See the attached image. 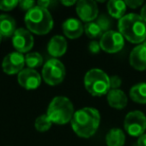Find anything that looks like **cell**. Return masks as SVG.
I'll list each match as a JSON object with an SVG mask.
<instances>
[{
	"label": "cell",
	"instance_id": "cell-1",
	"mask_svg": "<svg viewBox=\"0 0 146 146\" xmlns=\"http://www.w3.org/2000/svg\"><path fill=\"white\" fill-rule=\"evenodd\" d=\"M100 124V114L97 109L84 107L74 113L71 120L73 131L79 137L89 138L97 131Z\"/></svg>",
	"mask_w": 146,
	"mask_h": 146
},
{
	"label": "cell",
	"instance_id": "cell-2",
	"mask_svg": "<svg viewBox=\"0 0 146 146\" xmlns=\"http://www.w3.org/2000/svg\"><path fill=\"white\" fill-rule=\"evenodd\" d=\"M119 33L131 43H143L146 38V23L135 13L124 15L118 22Z\"/></svg>",
	"mask_w": 146,
	"mask_h": 146
},
{
	"label": "cell",
	"instance_id": "cell-3",
	"mask_svg": "<svg viewBox=\"0 0 146 146\" xmlns=\"http://www.w3.org/2000/svg\"><path fill=\"white\" fill-rule=\"evenodd\" d=\"M25 24L27 30L37 35H45L51 31L53 27V18L48 9L35 6L25 15Z\"/></svg>",
	"mask_w": 146,
	"mask_h": 146
},
{
	"label": "cell",
	"instance_id": "cell-4",
	"mask_svg": "<svg viewBox=\"0 0 146 146\" xmlns=\"http://www.w3.org/2000/svg\"><path fill=\"white\" fill-rule=\"evenodd\" d=\"M74 108L70 100L65 96H57L51 100L47 109V116L52 123L66 124L72 120L74 115Z\"/></svg>",
	"mask_w": 146,
	"mask_h": 146
},
{
	"label": "cell",
	"instance_id": "cell-5",
	"mask_svg": "<svg viewBox=\"0 0 146 146\" xmlns=\"http://www.w3.org/2000/svg\"><path fill=\"white\" fill-rule=\"evenodd\" d=\"M84 86L91 95L100 97L110 91V77L101 69H90L84 76Z\"/></svg>",
	"mask_w": 146,
	"mask_h": 146
},
{
	"label": "cell",
	"instance_id": "cell-6",
	"mask_svg": "<svg viewBox=\"0 0 146 146\" xmlns=\"http://www.w3.org/2000/svg\"><path fill=\"white\" fill-rule=\"evenodd\" d=\"M66 70L61 61L56 58L49 59L42 68L43 80L49 85H58L64 80Z\"/></svg>",
	"mask_w": 146,
	"mask_h": 146
},
{
	"label": "cell",
	"instance_id": "cell-7",
	"mask_svg": "<svg viewBox=\"0 0 146 146\" xmlns=\"http://www.w3.org/2000/svg\"><path fill=\"white\" fill-rule=\"evenodd\" d=\"M124 128L129 135L139 137L146 130V116L139 110L131 111L125 116Z\"/></svg>",
	"mask_w": 146,
	"mask_h": 146
},
{
	"label": "cell",
	"instance_id": "cell-8",
	"mask_svg": "<svg viewBox=\"0 0 146 146\" xmlns=\"http://www.w3.org/2000/svg\"><path fill=\"white\" fill-rule=\"evenodd\" d=\"M102 50L107 53H116L124 46V38L119 32L109 30L103 33L99 41Z\"/></svg>",
	"mask_w": 146,
	"mask_h": 146
},
{
	"label": "cell",
	"instance_id": "cell-9",
	"mask_svg": "<svg viewBox=\"0 0 146 146\" xmlns=\"http://www.w3.org/2000/svg\"><path fill=\"white\" fill-rule=\"evenodd\" d=\"M12 44L19 53H26L34 45V39L31 32L27 29L18 28L12 36Z\"/></svg>",
	"mask_w": 146,
	"mask_h": 146
},
{
	"label": "cell",
	"instance_id": "cell-10",
	"mask_svg": "<svg viewBox=\"0 0 146 146\" xmlns=\"http://www.w3.org/2000/svg\"><path fill=\"white\" fill-rule=\"evenodd\" d=\"M25 65V56L22 53L11 52L4 57L2 61V69L6 74L13 75L20 73Z\"/></svg>",
	"mask_w": 146,
	"mask_h": 146
},
{
	"label": "cell",
	"instance_id": "cell-11",
	"mask_svg": "<svg viewBox=\"0 0 146 146\" xmlns=\"http://www.w3.org/2000/svg\"><path fill=\"white\" fill-rule=\"evenodd\" d=\"M76 13L84 22H93L98 16L97 3L93 0H80L76 3Z\"/></svg>",
	"mask_w": 146,
	"mask_h": 146
},
{
	"label": "cell",
	"instance_id": "cell-12",
	"mask_svg": "<svg viewBox=\"0 0 146 146\" xmlns=\"http://www.w3.org/2000/svg\"><path fill=\"white\" fill-rule=\"evenodd\" d=\"M18 83L27 90L37 89L41 84V76L34 69H23L18 74Z\"/></svg>",
	"mask_w": 146,
	"mask_h": 146
},
{
	"label": "cell",
	"instance_id": "cell-13",
	"mask_svg": "<svg viewBox=\"0 0 146 146\" xmlns=\"http://www.w3.org/2000/svg\"><path fill=\"white\" fill-rule=\"evenodd\" d=\"M129 63L134 69L146 70V45L139 44L132 49L129 56Z\"/></svg>",
	"mask_w": 146,
	"mask_h": 146
},
{
	"label": "cell",
	"instance_id": "cell-14",
	"mask_svg": "<svg viewBox=\"0 0 146 146\" xmlns=\"http://www.w3.org/2000/svg\"><path fill=\"white\" fill-rule=\"evenodd\" d=\"M62 29L65 36L70 39H76L84 32V26L81 21L76 18H68L62 24Z\"/></svg>",
	"mask_w": 146,
	"mask_h": 146
},
{
	"label": "cell",
	"instance_id": "cell-15",
	"mask_svg": "<svg viewBox=\"0 0 146 146\" xmlns=\"http://www.w3.org/2000/svg\"><path fill=\"white\" fill-rule=\"evenodd\" d=\"M48 53L54 58L60 57L66 52L67 50V41L63 36L55 35L50 39L47 45Z\"/></svg>",
	"mask_w": 146,
	"mask_h": 146
},
{
	"label": "cell",
	"instance_id": "cell-16",
	"mask_svg": "<svg viewBox=\"0 0 146 146\" xmlns=\"http://www.w3.org/2000/svg\"><path fill=\"white\" fill-rule=\"evenodd\" d=\"M107 102L115 109H123L127 105V96L120 89H110L107 93Z\"/></svg>",
	"mask_w": 146,
	"mask_h": 146
},
{
	"label": "cell",
	"instance_id": "cell-17",
	"mask_svg": "<svg viewBox=\"0 0 146 146\" xmlns=\"http://www.w3.org/2000/svg\"><path fill=\"white\" fill-rule=\"evenodd\" d=\"M16 31V22L10 15H0V35L2 37H12Z\"/></svg>",
	"mask_w": 146,
	"mask_h": 146
},
{
	"label": "cell",
	"instance_id": "cell-18",
	"mask_svg": "<svg viewBox=\"0 0 146 146\" xmlns=\"http://www.w3.org/2000/svg\"><path fill=\"white\" fill-rule=\"evenodd\" d=\"M126 4L125 1L121 0H110L107 3L108 13L111 17L116 19H121L125 15L126 12Z\"/></svg>",
	"mask_w": 146,
	"mask_h": 146
},
{
	"label": "cell",
	"instance_id": "cell-19",
	"mask_svg": "<svg viewBox=\"0 0 146 146\" xmlns=\"http://www.w3.org/2000/svg\"><path fill=\"white\" fill-rule=\"evenodd\" d=\"M107 146H123L125 143V134L119 128H112L106 135Z\"/></svg>",
	"mask_w": 146,
	"mask_h": 146
},
{
	"label": "cell",
	"instance_id": "cell-20",
	"mask_svg": "<svg viewBox=\"0 0 146 146\" xmlns=\"http://www.w3.org/2000/svg\"><path fill=\"white\" fill-rule=\"evenodd\" d=\"M129 96L134 102L146 104V83H138L132 86L129 91Z\"/></svg>",
	"mask_w": 146,
	"mask_h": 146
},
{
	"label": "cell",
	"instance_id": "cell-21",
	"mask_svg": "<svg viewBox=\"0 0 146 146\" xmlns=\"http://www.w3.org/2000/svg\"><path fill=\"white\" fill-rule=\"evenodd\" d=\"M84 32L89 38L96 39L98 37L101 38L103 35V31L100 28V26L96 22H88L84 25Z\"/></svg>",
	"mask_w": 146,
	"mask_h": 146
},
{
	"label": "cell",
	"instance_id": "cell-22",
	"mask_svg": "<svg viewBox=\"0 0 146 146\" xmlns=\"http://www.w3.org/2000/svg\"><path fill=\"white\" fill-rule=\"evenodd\" d=\"M43 63V58L41 54L37 52H31L26 54L25 56V65L28 66V68L34 69L36 67L41 66Z\"/></svg>",
	"mask_w": 146,
	"mask_h": 146
},
{
	"label": "cell",
	"instance_id": "cell-23",
	"mask_svg": "<svg viewBox=\"0 0 146 146\" xmlns=\"http://www.w3.org/2000/svg\"><path fill=\"white\" fill-rule=\"evenodd\" d=\"M52 121L49 119V117L47 116V114H43L40 115L39 117L36 118L35 120V129L39 132H45L47 130H49L52 126Z\"/></svg>",
	"mask_w": 146,
	"mask_h": 146
},
{
	"label": "cell",
	"instance_id": "cell-24",
	"mask_svg": "<svg viewBox=\"0 0 146 146\" xmlns=\"http://www.w3.org/2000/svg\"><path fill=\"white\" fill-rule=\"evenodd\" d=\"M96 23L99 25L100 28L102 29V31H103L104 33L109 31V28H110V26H111V22H110L109 18L104 14L100 15V17H98Z\"/></svg>",
	"mask_w": 146,
	"mask_h": 146
},
{
	"label": "cell",
	"instance_id": "cell-25",
	"mask_svg": "<svg viewBox=\"0 0 146 146\" xmlns=\"http://www.w3.org/2000/svg\"><path fill=\"white\" fill-rule=\"evenodd\" d=\"M19 4L17 0H0V9L3 11H10Z\"/></svg>",
	"mask_w": 146,
	"mask_h": 146
},
{
	"label": "cell",
	"instance_id": "cell-26",
	"mask_svg": "<svg viewBox=\"0 0 146 146\" xmlns=\"http://www.w3.org/2000/svg\"><path fill=\"white\" fill-rule=\"evenodd\" d=\"M36 4L37 3L35 2V1H33V0H23V1H19L18 5L22 10L28 12V11H30L33 7L36 6Z\"/></svg>",
	"mask_w": 146,
	"mask_h": 146
},
{
	"label": "cell",
	"instance_id": "cell-27",
	"mask_svg": "<svg viewBox=\"0 0 146 146\" xmlns=\"http://www.w3.org/2000/svg\"><path fill=\"white\" fill-rule=\"evenodd\" d=\"M122 84V80L119 76H111L110 77V89H119Z\"/></svg>",
	"mask_w": 146,
	"mask_h": 146
},
{
	"label": "cell",
	"instance_id": "cell-28",
	"mask_svg": "<svg viewBox=\"0 0 146 146\" xmlns=\"http://www.w3.org/2000/svg\"><path fill=\"white\" fill-rule=\"evenodd\" d=\"M88 48H89V51L92 54H97L100 51V49H101V47H100L99 42H97V41H95V40H92L91 42L89 43V45H88Z\"/></svg>",
	"mask_w": 146,
	"mask_h": 146
},
{
	"label": "cell",
	"instance_id": "cell-29",
	"mask_svg": "<svg viewBox=\"0 0 146 146\" xmlns=\"http://www.w3.org/2000/svg\"><path fill=\"white\" fill-rule=\"evenodd\" d=\"M125 4L130 8L136 9L143 4V1L142 0H128V1H125Z\"/></svg>",
	"mask_w": 146,
	"mask_h": 146
},
{
	"label": "cell",
	"instance_id": "cell-30",
	"mask_svg": "<svg viewBox=\"0 0 146 146\" xmlns=\"http://www.w3.org/2000/svg\"><path fill=\"white\" fill-rule=\"evenodd\" d=\"M51 4H52V2L49 1V0H42V1H38V2H37V6H40L45 9L48 8Z\"/></svg>",
	"mask_w": 146,
	"mask_h": 146
},
{
	"label": "cell",
	"instance_id": "cell-31",
	"mask_svg": "<svg viewBox=\"0 0 146 146\" xmlns=\"http://www.w3.org/2000/svg\"><path fill=\"white\" fill-rule=\"evenodd\" d=\"M137 146H146V134H142L141 136L138 137Z\"/></svg>",
	"mask_w": 146,
	"mask_h": 146
},
{
	"label": "cell",
	"instance_id": "cell-32",
	"mask_svg": "<svg viewBox=\"0 0 146 146\" xmlns=\"http://www.w3.org/2000/svg\"><path fill=\"white\" fill-rule=\"evenodd\" d=\"M140 17H141V18L143 19L144 22L146 23V4L144 5L143 7H142L141 12H140Z\"/></svg>",
	"mask_w": 146,
	"mask_h": 146
},
{
	"label": "cell",
	"instance_id": "cell-33",
	"mask_svg": "<svg viewBox=\"0 0 146 146\" xmlns=\"http://www.w3.org/2000/svg\"><path fill=\"white\" fill-rule=\"evenodd\" d=\"M61 3H62L64 6H72V5L76 4V1H65V0H62L61 1Z\"/></svg>",
	"mask_w": 146,
	"mask_h": 146
},
{
	"label": "cell",
	"instance_id": "cell-34",
	"mask_svg": "<svg viewBox=\"0 0 146 146\" xmlns=\"http://www.w3.org/2000/svg\"><path fill=\"white\" fill-rule=\"evenodd\" d=\"M1 40H2V36L0 35V43H1Z\"/></svg>",
	"mask_w": 146,
	"mask_h": 146
},
{
	"label": "cell",
	"instance_id": "cell-35",
	"mask_svg": "<svg viewBox=\"0 0 146 146\" xmlns=\"http://www.w3.org/2000/svg\"><path fill=\"white\" fill-rule=\"evenodd\" d=\"M143 44H145V45H146V38H145V40H144V42H143Z\"/></svg>",
	"mask_w": 146,
	"mask_h": 146
}]
</instances>
